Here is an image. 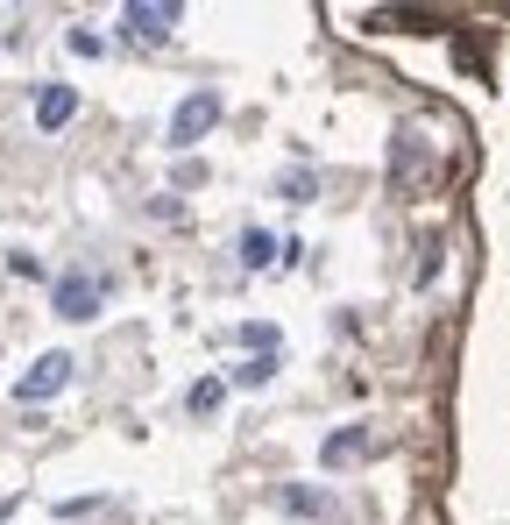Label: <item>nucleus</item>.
<instances>
[{
    "label": "nucleus",
    "mask_w": 510,
    "mask_h": 525,
    "mask_svg": "<svg viewBox=\"0 0 510 525\" xmlns=\"http://www.w3.org/2000/svg\"><path fill=\"white\" fill-rule=\"evenodd\" d=\"M121 29H128L135 43H170L178 8H170V0H128V8H121Z\"/></svg>",
    "instance_id": "obj_1"
},
{
    "label": "nucleus",
    "mask_w": 510,
    "mask_h": 525,
    "mask_svg": "<svg viewBox=\"0 0 510 525\" xmlns=\"http://www.w3.org/2000/svg\"><path fill=\"white\" fill-rule=\"evenodd\" d=\"M213 121H220V93H192L178 114H170V142H178V149H192Z\"/></svg>",
    "instance_id": "obj_2"
},
{
    "label": "nucleus",
    "mask_w": 510,
    "mask_h": 525,
    "mask_svg": "<svg viewBox=\"0 0 510 525\" xmlns=\"http://www.w3.org/2000/svg\"><path fill=\"white\" fill-rule=\"evenodd\" d=\"M64 384H71V355H43L29 377L15 384V398H22V405H43V398H57Z\"/></svg>",
    "instance_id": "obj_3"
},
{
    "label": "nucleus",
    "mask_w": 510,
    "mask_h": 525,
    "mask_svg": "<svg viewBox=\"0 0 510 525\" xmlns=\"http://www.w3.org/2000/svg\"><path fill=\"white\" fill-rule=\"evenodd\" d=\"M57 313L64 320H100V277H85V270L57 277Z\"/></svg>",
    "instance_id": "obj_4"
},
{
    "label": "nucleus",
    "mask_w": 510,
    "mask_h": 525,
    "mask_svg": "<svg viewBox=\"0 0 510 525\" xmlns=\"http://www.w3.org/2000/svg\"><path fill=\"white\" fill-rule=\"evenodd\" d=\"M71 114H78V93L71 86H43L36 93V128H64Z\"/></svg>",
    "instance_id": "obj_5"
},
{
    "label": "nucleus",
    "mask_w": 510,
    "mask_h": 525,
    "mask_svg": "<svg viewBox=\"0 0 510 525\" xmlns=\"http://www.w3.org/2000/svg\"><path fill=\"white\" fill-rule=\"evenodd\" d=\"M277 369H284V362H277V355H248V362H234V369H227V377H234V384H241V391H263V384H270V377H277Z\"/></svg>",
    "instance_id": "obj_6"
},
{
    "label": "nucleus",
    "mask_w": 510,
    "mask_h": 525,
    "mask_svg": "<svg viewBox=\"0 0 510 525\" xmlns=\"http://www.w3.org/2000/svg\"><path fill=\"white\" fill-rule=\"evenodd\" d=\"M362 447H369V433H362V426H348V433H333V440L319 447V462H326V469H340V462H355Z\"/></svg>",
    "instance_id": "obj_7"
},
{
    "label": "nucleus",
    "mask_w": 510,
    "mask_h": 525,
    "mask_svg": "<svg viewBox=\"0 0 510 525\" xmlns=\"http://www.w3.org/2000/svg\"><path fill=\"white\" fill-rule=\"evenodd\" d=\"M277 192H284L291 206H312V192H319V178H312V171L298 164V171H284V185H277Z\"/></svg>",
    "instance_id": "obj_8"
},
{
    "label": "nucleus",
    "mask_w": 510,
    "mask_h": 525,
    "mask_svg": "<svg viewBox=\"0 0 510 525\" xmlns=\"http://www.w3.org/2000/svg\"><path fill=\"white\" fill-rule=\"evenodd\" d=\"M270 256H277V242H270L263 228H248V235H241V263H248V270H263Z\"/></svg>",
    "instance_id": "obj_9"
},
{
    "label": "nucleus",
    "mask_w": 510,
    "mask_h": 525,
    "mask_svg": "<svg viewBox=\"0 0 510 525\" xmlns=\"http://www.w3.org/2000/svg\"><path fill=\"white\" fill-rule=\"evenodd\" d=\"M185 405H192V419H213V412H220V377L192 384V398H185Z\"/></svg>",
    "instance_id": "obj_10"
},
{
    "label": "nucleus",
    "mask_w": 510,
    "mask_h": 525,
    "mask_svg": "<svg viewBox=\"0 0 510 525\" xmlns=\"http://www.w3.org/2000/svg\"><path fill=\"white\" fill-rule=\"evenodd\" d=\"M284 511H305V518H319V511H326V497H319V490H284Z\"/></svg>",
    "instance_id": "obj_11"
},
{
    "label": "nucleus",
    "mask_w": 510,
    "mask_h": 525,
    "mask_svg": "<svg viewBox=\"0 0 510 525\" xmlns=\"http://www.w3.org/2000/svg\"><path fill=\"white\" fill-rule=\"evenodd\" d=\"M71 50H78V57H100V50H107V43H100V36H93V29H71Z\"/></svg>",
    "instance_id": "obj_12"
},
{
    "label": "nucleus",
    "mask_w": 510,
    "mask_h": 525,
    "mask_svg": "<svg viewBox=\"0 0 510 525\" xmlns=\"http://www.w3.org/2000/svg\"><path fill=\"white\" fill-rule=\"evenodd\" d=\"M241 341H248L255 355H270V348H277V334H270V327H241Z\"/></svg>",
    "instance_id": "obj_13"
},
{
    "label": "nucleus",
    "mask_w": 510,
    "mask_h": 525,
    "mask_svg": "<svg viewBox=\"0 0 510 525\" xmlns=\"http://www.w3.org/2000/svg\"><path fill=\"white\" fill-rule=\"evenodd\" d=\"M8 511H15V504H0V525H8Z\"/></svg>",
    "instance_id": "obj_14"
}]
</instances>
